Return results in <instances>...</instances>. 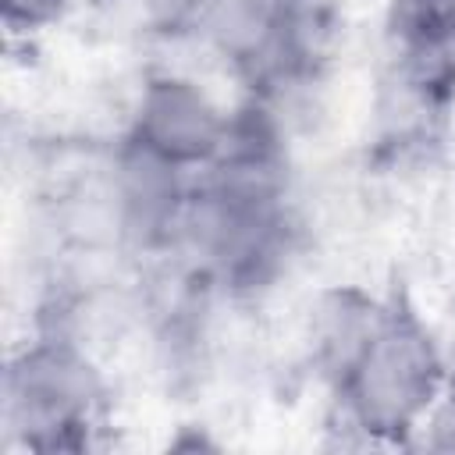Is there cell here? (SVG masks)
Returning <instances> with one entry per match:
<instances>
[{"mask_svg": "<svg viewBox=\"0 0 455 455\" xmlns=\"http://www.w3.org/2000/svg\"><path fill=\"white\" fill-rule=\"evenodd\" d=\"M331 380L352 427L377 441H402L430 419L448 377L430 327L409 306L380 302Z\"/></svg>", "mask_w": 455, "mask_h": 455, "instance_id": "obj_1", "label": "cell"}, {"mask_svg": "<svg viewBox=\"0 0 455 455\" xmlns=\"http://www.w3.org/2000/svg\"><path fill=\"white\" fill-rule=\"evenodd\" d=\"M100 405L103 380L85 348L64 334L25 345L7 366V427L25 448H85Z\"/></svg>", "mask_w": 455, "mask_h": 455, "instance_id": "obj_2", "label": "cell"}, {"mask_svg": "<svg viewBox=\"0 0 455 455\" xmlns=\"http://www.w3.org/2000/svg\"><path fill=\"white\" fill-rule=\"evenodd\" d=\"M313 25V0H203L196 36L263 100L267 85L306 68Z\"/></svg>", "mask_w": 455, "mask_h": 455, "instance_id": "obj_3", "label": "cell"}, {"mask_svg": "<svg viewBox=\"0 0 455 455\" xmlns=\"http://www.w3.org/2000/svg\"><path fill=\"white\" fill-rule=\"evenodd\" d=\"M228 124L231 114L196 78L156 71L139 85L124 139L196 178L217 160Z\"/></svg>", "mask_w": 455, "mask_h": 455, "instance_id": "obj_4", "label": "cell"}, {"mask_svg": "<svg viewBox=\"0 0 455 455\" xmlns=\"http://www.w3.org/2000/svg\"><path fill=\"white\" fill-rule=\"evenodd\" d=\"M192 181V174L121 139L107 181L114 235L135 249H174Z\"/></svg>", "mask_w": 455, "mask_h": 455, "instance_id": "obj_5", "label": "cell"}, {"mask_svg": "<svg viewBox=\"0 0 455 455\" xmlns=\"http://www.w3.org/2000/svg\"><path fill=\"white\" fill-rule=\"evenodd\" d=\"M391 36L405 85L419 100H441L455 85V0H395Z\"/></svg>", "mask_w": 455, "mask_h": 455, "instance_id": "obj_6", "label": "cell"}, {"mask_svg": "<svg viewBox=\"0 0 455 455\" xmlns=\"http://www.w3.org/2000/svg\"><path fill=\"white\" fill-rule=\"evenodd\" d=\"M75 0H0V21L11 36H39L68 18Z\"/></svg>", "mask_w": 455, "mask_h": 455, "instance_id": "obj_7", "label": "cell"}]
</instances>
